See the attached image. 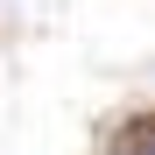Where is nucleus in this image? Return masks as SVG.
I'll list each match as a JSON object with an SVG mask.
<instances>
[{
	"instance_id": "nucleus-1",
	"label": "nucleus",
	"mask_w": 155,
	"mask_h": 155,
	"mask_svg": "<svg viewBox=\"0 0 155 155\" xmlns=\"http://www.w3.org/2000/svg\"><path fill=\"white\" fill-rule=\"evenodd\" d=\"M127 155H148V134H141V127L127 134Z\"/></svg>"
}]
</instances>
